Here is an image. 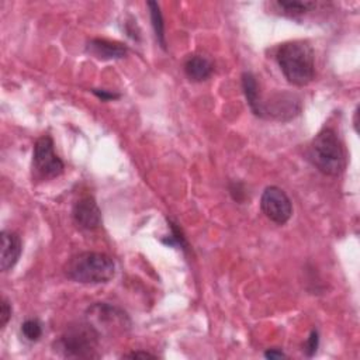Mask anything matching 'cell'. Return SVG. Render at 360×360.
Instances as JSON below:
<instances>
[{"mask_svg": "<svg viewBox=\"0 0 360 360\" xmlns=\"http://www.w3.org/2000/svg\"><path fill=\"white\" fill-rule=\"evenodd\" d=\"M277 63L284 77L294 86H307L315 76V56L305 41H288L278 46Z\"/></svg>", "mask_w": 360, "mask_h": 360, "instance_id": "1", "label": "cell"}, {"mask_svg": "<svg viewBox=\"0 0 360 360\" xmlns=\"http://www.w3.org/2000/svg\"><path fill=\"white\" fill-rule=\"evenodd\" d=\"M65 274L76 283L103 284L114 277L115 264L105 253L82 252L68 260Z\"/></svg>", "mask_w": 360, "mask_h": 360, "instance_id": "2", "label": "cell"}, {"mask_svg": "<svg viewBox=\"0 0 360 360\" xmlns=\"http://www.w3.org/2000/svg\"><path fill=\"white\" fill-rule=\"evenodd\" d=\"M100 333L90 322L70 325L53 343L55 352L69 359L100 357Z\"/></svg>", "mask_w": 360, "mask_h": 360, "instance_id": "3", "label": "cell"}, {"mask_svg": "<svg viewBox=\"0 0 360 360\" xmlns=\"http://www.w3.org/2000/svg\"><path fill=\"white\" fill-rule=\"evenodd\" d=\"M308 158L311 163L326 176H339L346 165L343 146L330 128H325L312 139Z\"/></svg>", "mask_w": 360, "mask_h": 360, "instance_id": "4", "label": "cell"}, {"mask_svg": "<svg viewBox=\"0 0 360 360\" xmlns=\"http://www.w3.org/2000/svg\"><path fill=\"white\" fill-rule=\"evenodd\" d=\"M32 163L35 172L42 179H53L63 173L65 165L53 150V141L49 135L37 139L34 146Z\"/></svg>", "mask_w": 360, "mask_h": 360, "instance_id": "5", "label": "cell"}, {"mask_svg": "<svg viewBox=\"0 0 360 360\" xmlns=\"http://www.w3.org/2000/svg\"><path fill=\"white\" fill-rule=\"evenodd\" d=\"M260 208L263 214L277 225L285 224L292 214L291 200L280 187L276 186L264 188L260 198Z\"/></svg>", "mask_w": 360, "mask_h": 360, "instance_id": "6", "label": "cell"}, {"mask_svg": "<svg viewBox=\"0 0 360 360\" xmlns=\"http://www.w3.org/2000/svg\"><path fill=\"white\" fill-rule=\"evenodd\" d=\"M301 100L291 93H277L269 101H263V118L290 121L301 112Z\"/></svg>", "mask_w": 360, "mask_h": 360, "instance_id": "7", "label": "cell"}, {"mask_svg": "<svg viewBox=\"0 0 360 360\" xmlns=\"http://www.w3.org/2000/svg\"><path fill=\"white\" fill-rule=\"evenodd\" d=\"M89 322L98 330L103 326V330H110L112 326L118 329H124L129 325V321L127 318V314L118 309L117 307H112L105 302L94 304L89 308Z\"/></svg>", "mask_w": 360, "mask_h": 360, "instance_id": "8", "label": "cell"}, {"mask_svg": "<svg viewBox=\"0 0 360 360\" xmlns=\"http://www.w3.org/2000/svg\"><path fill=\"white\" fill-rule=\"evenodd\" d=\"M75 224L82 229H96L101 225V211L91 195H83L79 198L72 211Z\"/></svg>", "mask_w": 360, "mask_h": 360, "instance_id": "9", "label": "cell"}, {"mask_svg": "<svg viewBox=\"0 0 360 360\" xmlns=\"http://www.w3.org/2000/svg\"><path fill=\"white\" fill-rule=\"evenodd\" d=\"M1 249H0V269L1 271L11 270L18 262L22 250L20 236L13 231H1Z\"/></svg>", "mask_w": 360, "mask_h": 360, "instance_id": "10", "label": "cell"}, {"mask_svg": "<svg viewBox=\"0 0 360 360\" xmlns=\"http://www.w3.org/2000/svg\"><path fill=\"white\" fill-rule=\"evenodd\" d=\"M86 51L93 55L97 59L101 60H110V59H121L127 55L128 48L117 41H108V39H101V38H94L91 39Z\"/></svg>", "mask_w": 360, "mask_h": 360, "instance_id": "11", "label": "cell"}, {"mask_svg": "<svg viewBox=\"0 0 360 360\" xmlns=\"http://www.w3.org/2000/svg\"><path fill=\"white\" fill-rule=\"evenodd\" d=\"M240 79H242V90L246 97L248 105L250 107L252 112L256 117L263 118V100H262V96L259 91V84H257L255 75L250 72H243Z\"/></svg>", "mask_w": 360, "mask_h": 360, "instance_id": "12", "label": "cell"}, {"mask_svg": "<svg viewBox=\"0 0 360 360\" xmlns=\"http://www.w3.org/2000/svg\"><path fill=\"white\" fill-rule=\"evenodd\" d=\"M214 70L212 62L202 55H193L184 62V73L193 82L207 80Z\"/></svg>", "mask_w": 360, "mask_h": 360, "instance_id": "13", "label": "cell"}, {"mask_svg": "<svg viewBox=\"0 0 360 360\" xmlns=\"http://www.w3.org/2000/svg\"><path fill=\"white\" fill-rule=\"evenodd\" d=\"M149 7V13H150V21H152V27L155 31V37L158 39V44L166 49V37H165V24H163V17H162V11H160V6L156 1H148L146 3Z\"/></svg>", "mask_w": 360, "mask_h": 360, "instance_id": "14", "label": "cell"}, {"mask_svg": "<svg viewBox=\"0 0 360 360\" xmlns=\"http://www.w3.org/2000/svg\"><path fill=\"white\" fill-rule=\"evenodd\" d=\"M277 6L287 14L290 15H298V14H304L307 11H309L312 7H315V3L312 1H295V0H290V1H277Z\"/></svg>", "mask_w": 360, "mask_h": 360, "instance_id": "15", "label": "cell"}, {"mask_svg": "<svg viewBox=\"0 0 360 360\" xmlns=\"http://www.w3.org/2000/svg\"><path fill=\"white\" fill-rule=\"evenodd\" d=\"M169 225H170V235H169V238H163L162 242L169 246H179L180 249L187 252L188 245H187V240H186L181 229L173 221H169Z\"/></svg>", "mask_w": 360, "mask_h": 360, "instance_id": "16", "label": "cell"}, {"mask_svg": "<svg viewBox=\"0 0 360 360\" xmlns=\"http://www.w3.org/2000/svg\"><path fill=\"white\" fill-rule=\"evenodd\" d=\"M21 332L27 340L37 342L42 335V326L37 319H27L21 325Z\"/></svg>", "mask_w": 360, "mask_h": 360, "instance_id": "17", "label": "cell"}, {"mask_svg": "<svg viewBox=\"0 0 360 360\" xmlns=\"http://www.w3.org/2000/svg\"><path fill=\"white\" fill-rule=\"evenodd\" d=\"M318 346H319V333L316 329H312L307 342L304 343V353L308 356V357H312L316 350H318Z\"/></svg>", "mask_w": 360, "mask_h": 360, "instance_id": "18", "label": "cell"}, {"mask_svg": "<svg viewBox=\"0 0 360 360\" xmlns=\"http://www.w3.org/2000/svg\"><path fill=\"white\" fill-rule=\"evenodd\" d=\"M11 318V305L7 298H1V307H0V328L3 329L8 319Z\"/></svg>", "mask_w": 360, "mask_h": 360, "instance_id": "19", "label": "cell"}, {"mask_svg": "<svg viewBox=\"0 0 360 360\" xmlns=\"http://www.w3.org/2000/svg\"><path fill=\"white\" fill-rule=\"evenodd\" d=\"M229 193H231L232 198L236 202H242L245 200V195H246L243 186L240 183H238V181H233V183L229 184Z\"/></svg>", "mask_w": 360, "mask_h": 360, "instance_id": "20", "label": "cell"}, {"mask_svg": "<svg viewBox=\"0 0 360 360\" xmlns=\"http://www.w3.org/2000/svg\"><path fill=\"white\" fill-rule=\"evenodd\" d=\"M93 94H96L100 100L103 101H110V100H115V98H120V93H114V91H108V90H104V89H93L91 90Z\"/></svg>", "mask_w": 360, "mask_h": 360, "instance_id": "21", "label": "cell"}, {"mask_svg": "<svg viewBox=\"0 0 360 360\" xmlns=\"http://www.w3.org/2000/svg\"><path fill=\"white\" fill-rule=\"evenodd\" d=\"M264 357H266V359H284V357H287V356H285L280 349L273 347V349H269V350L264 352Z\"/></svg>", "mask_w": 360, "mask_h": 360, "instance_id": "22", "label": "cell"}, {"mask_svg": "<svg viewBox=\"0 0 360 360\" xmlns=\"http://www.w3.org/2000/svg\"><path fill=\"white\" fill-rule=\"evenodd\" d=\"M124 357H129V359H138V357H142V359H146V357H156V356H155V354H152V353H148V352H132V353L124 354Z\"/></svg>", "mask_w": 360, "mask_h": 360, "instance_id": "23", "label": "cell"}]
</instances>
